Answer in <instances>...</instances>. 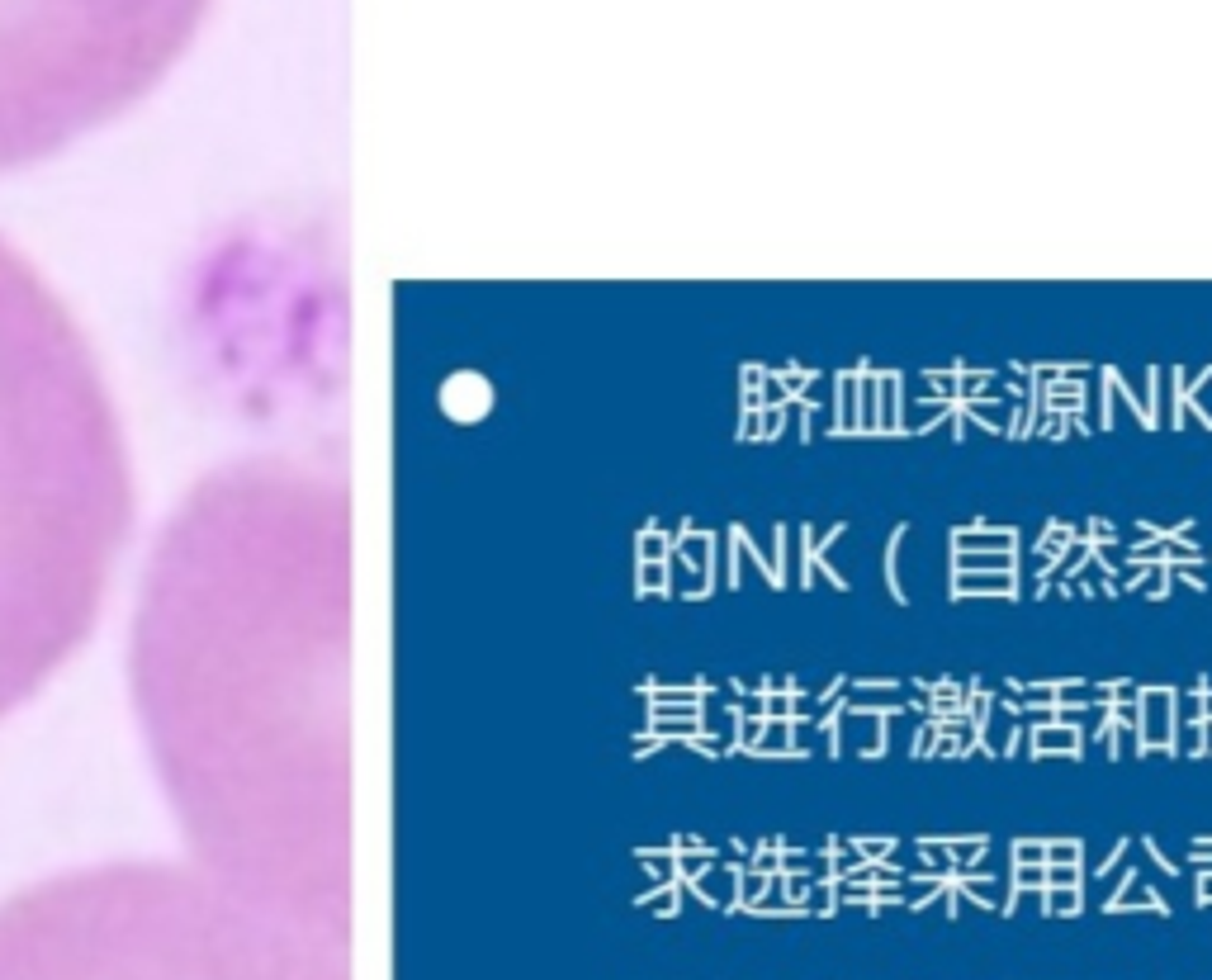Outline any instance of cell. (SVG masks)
<instances>
[{"label": "cell", "instance_id": "obj_2", "mask_svg": "<svg viewBox=\"0 0 1212 980\" xmlns=\"http://www.w3.org/2000/svg\"><path fill=\"white\" fill-rule=\"evenodd\" d=\"M214 0H0V171L119 119L190 48Z\"/></svg>", "mask_w": 1212, "mask_h": 980}, {"label": "cell", "instance_id": "obj_1", "mask_svg": "<svg viewBox=\"0 0 1212 980\" xmlns=\"http://www.w3.org/2000/svg\"><path fill=\"white\" fill-rule=\"evenodd\" d=\"M133 470L86 332L0 237V720L91 635Z\"/></svg>", "mask_w": 1212, "mask_h": 980}]
</instances>
